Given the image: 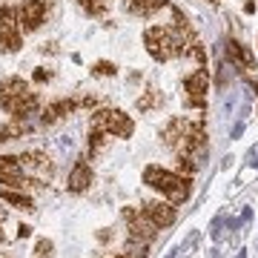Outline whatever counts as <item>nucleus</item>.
I'll use <instances>...</instances> for the list:
<instances>
[{"mask_svg":"<svg viewBox=\"0 0 258 258\" xmlns=\"http://www.w3.org/2000/svg\"><path fill=\"white\" fill-rule=\"evenodd\" d=\"M144 181L149 186H155L161 189L164 195H169L172 201H184L186 195H189V181L175 172H166V169H158V166H149L147 172H144Z\"/></svg>","mask_w":258,"mask_h":258,"instance_id":"f257e3e1","label":"nucleus"},{"mask_svg":"<svg viewBox=\"0 0 258 258\" xmlns=\"http://www.w3.org/2000/svg\"><path fill=\"white\" fill-rule=\"evenodd\" d=\"M92 126L98 132H112V135H120V138H129L132 135V120L123 112H98Z\"/></svg>","mask_w":258,"mask_h":258,"instance_id":"f03ea898","label":"nucleus"},{"mask_svg":"<svg viewBox=\"0 0 258 258\" xmlns=\"http://www.w3.org/2000/svg\"><path fill=\"white\" fill-rule=\"evenodd\" d=\"M26 98V83L18 81V78H12V81H3L0 83V106H6V109H18V103Z\"/></svg>","mask_w":258,"mask_h":258,"instance_id":"7ed1b4c3","label":"nucleus"},{"mask_svg":"<svg viewBox=\"0 0 258 258\" xmlns=\"http://www.w3.org/2000/svg\"><path fill=\"white\" fill-rule=\"evenodd\" d=\"M0 184L23 186V169L18 158H0Z\"/></svg>","mask_w":258,"mask_h":258,"instance_id":"20e7f679","label":"nucleus"},{"mask_svg":"<svg viewBox=\"0 0 258 258\" xmlns=\"http://www.w3.org/2000/svg\"><path fill=\"white\" fill-rule=\"evenodd\" d=\"M43 12H46V0H32L29 6H23V26L26 29H37L40 20H43Z\"/></svg>","mask_w":258,"mask_h":258,"instance_id":"39448f33","label":"nucleus"},{"mask_svg":"<svg viewBox=\"0 0 258 258\" xmlns=\"http://www.w3.org/2000/svg\"><path fill=\"white\" fill-rule=\"evenodd\" d=\"M227 57H230V63H235V66L255 69V57L249 55V52L241 46V43H235V40H230V43H227Z\"/></svg>","mask_w":258,"mask_h":258,"instance_id":"423d86ee","label":"nucleus"},{"mask_svg":"<svg viewBox=\"0 0 258 258\" xmlns=\"http://www.w3.org/2000/svg\"><path fill=\"white\" fill-rule=\"evenodd\" d=\"M129 215V221H132V232L135 235H141L144 241L149 238H155V230H158V224L149 218V215H141V218H135V212H126Z\"/></svg>","mask_w":258,"mask_h":258,"instance_id":"0eeeda50","label":"nucleus"},{"mask_svg":"<svg viewBox=\"0 0 258 258\" xmlns=\"http://www.w3.org/2000/svg\"><path fill=\"white\" fill-rule=\"evenodd\" d=\"M89 184H92V169L81 161V164L72 169V175H69V189H72V192H83Z\"/></svg>","mask_w":258,"mask_h":258,"instance_id":"6e6552de","label":"nucleus"},{"mask_svg":"<svg viewBox=\"0 0 258 258\" xmlns=\"http://www.w3.org/2000/svg\"><path fill=\"white\" fill-rule=\"evenodd\" d=\"M147 215L152 218V221L158 224V227H169V224L175 221V212L169 210L166 204H147Z\"/></svg>","mask_w":258,"mask_h":258,"instance_id":"1a4fd4ad","label":"nucleus"},{"mask_svg":"<svg viewBox=\"0 0 258 258\" xmlns=\"http://www.w3.org/2000/svg\"><path fill=\"white\" fill-rule=\"evenodd\" d=\"M186 89H189V103H201V95L207 92V72H195L186 81Z\"/></svg>","mask_w":258,"mask_h":258,"instance_id":"9d476101","label":"nucleus"},{"mask_svg":"<svg viewBox=\"0 0 258 258\" xmlns=\"http://www.w3.org/2000/svg\"><path fill=\"white\" fill-rule=\"evenodd\" d=\"M18 46H20V35L15 32V26H12V23L0 26V49L12 52V49H18Z\"/></svg>","mask_w":258,"mask_h":258,"instance_id":"9b49d317","label":"nucleus"},{"mask_svg":"<svg viewBox=\"0 0 258 258\" xmlns=\"http://www.w3.org/2000/svg\"><path fill=\"white\" fill-rule=\"evenodd\" d=\"M0 198H3L6 204H15L18 210H35L29 195H20V192H12V189H3V192H0Z\"/></svg>","mask_w":258,"mask_h":258,"instance_id":"f8f14e48","label":"nucleus"},{"mask_svg":"<svg viewBox=\"0 0 258 258\" xmlns=\"http://www.w3.org/2000/svg\"><path fill=\"white\" fill-rule=\"evenodd\" d=\"M72 106H75L72 101H60V103H55V106H52V109L46 112V120H55V118H60L63 112H72Z\"/></svg>","mask_w":258,"mask_h":258,"instance_id":"ddd939ff","label":"nucleus"},{"mask_svg":"<svg viewBox=\"0 0 258 258\" xmlns=\"http://www.w3.org/2000/svg\"><path fill=\"white\" fill-rule=\"evenodd\" d=\"M158 6H161V0H132V9H138L141 15H144V12L158 9Z\"/></svg>","mask_w":258,"mask_h":258,"instance_id":"4468645a","label":"nucleus"},{"mask_svg":"<svg viewBox=\"0 0 258 258\" xmlns=\"http://www.w3.org/2000/svg\"><path fill=\"white\" fill-rule=\"evenodd\" d=\"M35 258H52V241H37V247H35Z\"/></svg>","mask_w":258,"mask_h":258,"instance_id":"2eb2a0df","label":"nucleus"},{"mask_svg":"<svg viewBox=\"0 0 258 258\" xmlns=\"http://www.w3.org/2000/svg\"><path fill=\"white\" fill-rule=\"evenodd\" d=\"M129 255H132V258H147V244H144V241L129 244Z\"/></svg>","mask_w":258,"mask_h":258,"instance_id":"dca6fc26","label":"nucleus"},{"mask_svg":"<svg viewBox=\"0 0 258 258\" xmlns=\"http://www.w3.org/2000/svg\"><path fill=\"white\" fill-rule=\"evenodd\" d=\"M210 235H212V238H221V218H215V221H212Z\"/></svg>","mask_w":258,"mask_h":258,"instance_id":"f3484780","label":"nucleus"},{"mask_svg":"<svg viewBox=\"0 0 258 258\" xmlns=\"http://www.w3.org/2000/svg\"><path fill=\"white\" fill-rule=\"evenodd\" d=\"M227 81H232V69H230V66H221V86Z\"/></svg>","mask_w":258,"mask_h":258,"instance_id":"a211bd4d","label":"nucleus"},{"mask_svg":"<svg viewBox=\"0 0 258 258\" xmlns=\"http://www.w3.org/2000/svg\"><path fill=\"white\" fill-rule=\"evenodd\" d=\"M49 78H52V72H43V69H37V72H35V81H37V83L49 81Z\"/></svg>","mask_w":258,"mask_h":258,"instance_id":"6ab92c4d","label":"nucleus"},{"mask_svg":"<svg viewBox=\"0 0 258 258\" xmlns=\"http://www.w3.org/2000/svg\"><path fill=\"white\" fill-rule=\"evenodd\" d=\"M98 72H101V75H112L115 69H112L109 63H98Z\"/></svg>","mask_w":258,"mask_h":258,"instance_id":"aec40b11","label":"nucleus"},{"mask_svg":"<svg viewBox=\"0 0 258 258\" xmlns=\"http://www.w3.org/2000/svg\"><path fill=\"white\" fill-rule=\"evenodd\" d=\"M29 232H32V227H26V224H20V227H18V235H20V238H26Z\"/></svg>","mask_w":258,"mask_h":258,"instance_id":"412c9836","label":"nucleus"},{"mask_svg":"<svg viewBox=\"0 0 258 258\" xmlns=\"http://www.w3.org/2000/svg\"><path fill=\"white\" fill-rule=\"evenodd\" d=\"M9 135H12V129L0 126V144H3V141H9Z\"/></svg>","mask_w":258,"mask_h":258,"instance_id":"4be33fe9","label":"nucleus"},{"mask_svg":"<svg viewBox=\"0 0 258 258\" xmlns=\"http://www.w3.org/2000/svg\"><path fill=\"white\" fill-rule=\"evenodd\" d=\"M249 164H252V166H258V147L252 149V152H249Z\"/></svg>","mask_w":258,"mask_h":258,"instance_id":"5701e85b","label":"nucleus"},{"mask_svg":"<svg viewBox=\"0 0 258 258\" xmlns=\"http://www.w3.org/2000/svg\"><path fill=\"white\" fill-rule=\"evenodd\" d=\"M235 258H247V255H244V252H238V255H235Z\"/></svg>","mask_w":258,"mask_h":258,"instance_id":"b1692460","label":"nucleus"}]
</instances>
